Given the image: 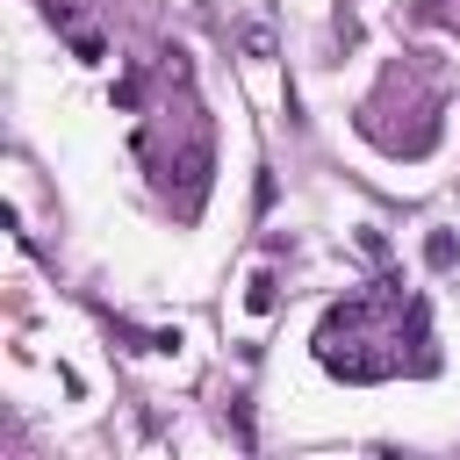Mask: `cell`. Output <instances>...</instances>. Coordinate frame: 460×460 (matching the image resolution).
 <instances>
[{
  "mask_svg": "<svg viewBox=\"0 0 460 460\" xmlns=\"http://www.w3.org/2000/svg\"><path fill=\"white\" fill-rule=\"evenodd\" d=\"M273 302H280V288H273V273L259 266V273H252V288H244V309H252V316H273Z\"/></svg>",
  "mask_w": 460,
  "mask_h": 460,
  "instance_id": "2",
  "label": "cell"
},
{
  "mask_svg": "<svg viewBox=\"0 0 460 460\" xmlns=\"http://www.w3.org/2000/svg\"><path fill=\"white\" fill-rule=\"evenodd\" d=\"M237 43H244V58H273V29H266V22H244Z\"/></svg>",
  "mask_w": 460,
  "mask_h": 460,
  "instance_id": "3",
  "label": "cell"
},
{
  "mask_svg": "<svg viewBox=\"0 0 460 460\" xmlns=\"http://www.w3.org/2000/svg\"><path fill=\"white\" fill-rule=\"evenodd\" d=\"M424 266H431V273H453V266H460V237H453V230H431V237H424Z\"/></svg>",
  "mask_w": 460,
  "mask_h": 460,
  "instance_id": "1",
  "label": "cell"
},
{
  "mask_svg": "<svg viewBox=\"0 0 460 460\" xmlns=\"http://www.w3.org/2000/svg\"><path fill=\"white\" fill-rule=\"evenodd\" d=\"M72 58H79V65H101V58H108V43H101L93 29H79V36H72Z\"/></svg>",
  "mask_w": 460,
  "mask_h": 460,
  "instance_id": "4",
  "label": "cell"
}]
</instances>
